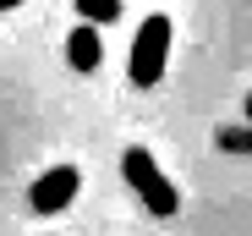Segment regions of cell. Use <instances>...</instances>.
I'll return each instance as SVG.
<instances>
[{
  "instance_id": "obj_1",
  "label": "cell",
  "mask_w": 252,
  "mask_h": 236,
  "mask_svg": "<svg viewBox=\"0 0 252 236\" xmlns=\"http://www.w3.org/2000/svg\"><path fill=\"white\" fill-rule=\"evenodd\" d=\"M121 176H126V187L143 198V209H148V214L170 220V214L181 209V192L170 187V176L159 170V160H154L148 148H126V154H121Z\"/></svg>"
},
{
  "instance_id": "obj_2",
  "label": "cell",
  "mask_w": 252,
  "mask_h": 236,
  "mask_svg": "<svg viewBox=\"0 0 252 236\" xmlns=\"http://www.w3.org/2000/svg\"><path fill=\"white\" fill-rule=\"evenodd\" d=\"M170 17L164 11H154V17H143V28H137V38H132V61H126V77H132V88H154L159 77H164V66H170Z\"/></svg>"
},
{
  "instance_id": "obj_3",
  "label": "cell",
  "mask_w": 252,
  "mask_h": 236,
  "mask_svg": "<svg viewBox=\"0 0 252 236\" xmlns=\"http://www.w3.org/2000/svg\"><path fill=\"white\" fill-rule=\"evenodd\" d=\"M77 187H82V170L77 165H50L44 176L28 187V209L33 214H61V209H71Z\"/></svg>"
},
{
  "instance_id": "obj_4",
  "label": "cell",
  "mask_w": 252,
  "mask_h": 236,
  "mask_svg": "<svg viewBox=\"0 0 252 236\" xmlns=\"http://www.w3.org/2000/svg\"><path fill=\"white\" fill-rule=\"evenodd\" d=\"M66 61H71V71H99V61H104V38H99L94 22H77V28L66 33Z\"/></svg>"
},
{
  "instance_id": "obj_5",
  "label": "cell",
  "mask_w": 252,
  "mask_h": 236,
  "mask_svg": "<svg viewBox=\"0 0 252 236\" xmlns=\"http://www.w3.org/2000/svg\"><path fill=\"white\" fill-rule=\"evenodd\" d=\"M71 6H77L82 22H94V28H104V22L121 17V0H71Z\"/></svg>"
},
{
  "instance_id": "obj_6",
  "label": "cell",
  "mask_w": 252,
  "mask_h": 236,
  "mask_svg": "<svg viewBox=\"0 0 252 236\" xmlns=\"http://www.w3.org/2000/svg\"><path fill=\"white\" fill-rule=\"evenodd\" d=\"M17 6H22V0H0V11H17Z\"/></svg>"
},
{
  "instance_id": "obj_7",
  "label": "cell",
  "mask_w": 252,
  "mask_h": 236,
  "mask_svg": "<svg viewBox=\"0 0 252 236\" xmlns=\"http://www.w3.org/2000/svg\"><path fill=\"white\" fill-rule=\"evenodd\" d=\"M247 121H252V94H247Z\"/></svg>"
}]
</instances>
